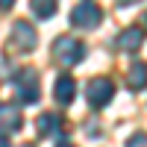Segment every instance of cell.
<instances>
[{
	"label": "cell",
	"mask_w": 147,
	"mask_h": 147,
	"mask_svg": "<svg viewBox=\"0 0 147 147\" xmlns=\"http://www.w3.org/2000/svg\"><path fill=\"white\" fill-rule=\"evenodd\" d=\"M24 127V115L15 103H0V129L6 132H18Z\"/></svg>",
	"instance_id": "8992f818"
},
{
	"label": "cell",
	"mask_w": 147,
	"mask_h": 147,
	"mask_svg": "<svg viewBox=\"0 0 147 147\" xmlns=\"http://www.w3.org/2000/svg\"><path fill=\"white\" fill-rule=\"evenodd\" d=\"M59 147H74V144L71 141H59Z\"/></svg>",
	"instance_id": "2e32d148"
},
{
	"label": "cell",
	"mask_w": 147,
	"mask_h": 147,
	"mask_svg": "<svg viewBox=\"0 0 147 147\" xmlns=\"http://www.w3.org/2000/svg\"><path fill=\"white\" fill-rule=\"evenodd\" d=\"M0 147H9V138L6 136H0Z\"/></svg>",
	"instance_id": "9a60e30c"
},
{
	"label": "cell",
	"mask_w": 147,
	"mask_h": 147,
	"mask_svg": "<svg viewBox=\"0 0 147 147\" xmlns=\"http://www.w3.org/2000/svg\"><path fill=\"white\" fill-rule=\"evenodd\" d=\"M12 3H15V0H0V9H9Z\"/></svg>",
	"instance_id": "5bb4252c"
},
{
	"label": "cell",
	"mask_w": 147,
	"mask_h": 147,
	"mask_svg": "<svg viewBox=\"0 0 147 147\" xmlns=\"http://www.w3.org/2000/svg\"><path fill=\"white\" fill-rule=\"evenodd\" d=\"M12 44H15L18 50H35L38 35H35L32 24H27V21H15L12 24Z\"/></svg>",
	"instance_id": "5b68a950"
},
{
	"label": "cell",
	"mask_w": 147,
	"mask_h": 147,
	"mask_svg": "<svg viewBox=\"0 0 147 147\" xmlns=\"http://www.w3.org/2000/svg\"><path fill=\"white\" fill-rule=\"evenodd\" d=\"M141 41H144V30L141 27H129V30H124L118 35V50H127V53H132V50H138L141 47Z\"/></svg>",
	"instance_id": "9c48e42d"
},
{
	"label": "cell",
	"mask_w": 147,
	"mask_h": 147,
	"mask_svg": "<svg viewBox=\"0 0 147 147\" xmlns=\"http://www.w3.org/2000/svg\"><path fill=\"white\" fill-rule=\"evenodd\" d=\"M30 9L35 18H53L56 15V0H30Z\"/></svg>",
	"instance_id": "8fae6325"
},
{
	"label": "cell",
	"mask_w": 147,
	"mask_h": 147,
	"mask_svg": "<svg viewBox=\"0 0 147 147\" xmlns=\"http://www.w3.org/2000/svg\"><path fill=\"white\" fill-rule=\"evenodd\" d=\"M62 127H65L62 115H56V112H44V115H38V136L53 138V136H59V132H62Z\"/></svg>",
	"instance_id": "ba28073f"
},
{
	"label": "cell",
	"mask_w": 147,
	"mask_h": 147,
	"mask_svg": "<svg viewBox=\"0 0 147 147\" xmlns=\"http://www.w3.org/2000/svg\"><path fill=\"white\" fill-rule=\"evenodd\" d=\"M15 94H18V100L27 106V103H35L38 100V74H35V68H24L18 74V80H15Z\"/></svg>",
	"instance_id": "7a4b0ae2"
},
{
	"label": "cell",
	"mask_w": 147,
	"mask_h": 147,
	"mask_svg": "<svg viewBox=\"0 0 147 147\" xmlns=\"http://www.w3.org/2000/svg\"><path fill=\"white\" fill-rule=\"evenodd\" d=\"M118 6H132V3H138V0H115Z\"/></svg>",
	"instance_id": "4fadbf2b"
},
{
	"label": "cell",
	"mask_w": 147,
	"mask_h": 147,
	"mask_svg": "<svg viewBox=\"0 0 147 147\" xmlns=\"http://www.w3.org/2000/svg\"><path fill=\"white\" fill-rule=\"evenodd\" d=\"M103 21V12H100V6L97 3H77L71 9V24L74 27H80V30H94L97 24Z\"/></svg>",
	"instance_id": "3957f363"
},
{
	"label": "cell",
	"mask_w": 147,
	"mask_h": 147,
	"mask_svg": "<svg viewBox=\"0 0 147 147\" xmlns=\"http://www.w3.org/2000/svg\"><path fill=\"white\" fill-rule=\"evenodd\" d=\"M112 94H115V85H112V80H106V77H94L88 82V88H85V97H88L91 109H103L109 100H112Z\"/></svg>",
	"instance_id": "277c9868"
},
{
	"label": "cell",
	"mask_w": 147,
	"mask_h": 147,
	"mask_svg": "<svg viewBox=\"0 0 147 147\" xmlns=\"http://www.w3.org/2000/svg\"><path fill=\"white\" fill-rule=\"evenodd\" d=\"M53 94H56V100L62 103V106H71V103H74V97H77V82H74L71 74L56 77V88H53Z\"/></svg>",
	"instance_id": "52a82bcc"
},
{
	"label": "cell",
	"mask_w": 147,
	"mask_h": 147,
	"mask_svg": "<svg viewBox=\"0 0 147 147\" xmlns=\"http://www.w3.org/2000/svg\"><path fill=\"white\" fill-rule=\"evenodd\" d=\"M127 147H147V132H136V136H129Z\"/></svg>",
	"instance_id": "7c38bea8"
},
{
	"label": "cell",
	"mask_w": 147,
	"mask_h": 147,
	"mask_svg": "<svg viewBox=\"0 0 147 147\" xmlns=\"http://www.w3.org/2000/svg\"><path fill=\"white\" fill-rule=\"evenodd\" d=\"M53 59L59 65H80L82 59H85V44L80 38H71V35H59V38L53 41Z\"/></svg>",
	"instance_id": "6da1fadb"
},
{
	"label": "cell",
	"mask_w": 147,
	"mask_h": 147,
	"mask_svg": "<svg viewBox=\"0 0 147 147\" xmlns=\"http://www.w3.org/2000/svg\"><path fill=\"white\" fill-rule=\"evenodd\" d=\"M24 147H32V144H24Z\"/></svg>",
	"instance_id": "e0dca14e"
},
{
	"label": "cell",
	"mask_w": 147,
	"mask_h": 147,
	"mask_svg": "<svg viewBox=\"0 0 147 147\" xmlns=\"http://www.w3.org/2000/svg\"><path fill=\"white\" fill-rule=\"evenodd\" d=\"M127 82H129V88H144L147 85V65L132 62V68L127 71Z\"/></svg>",
	"instance_id": "30bf717a"
}]
</instances>
